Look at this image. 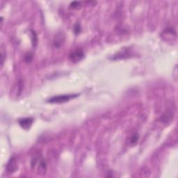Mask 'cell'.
I'll list each match as a JSON object with an SVG mask.
<instances>
[{
	"label": "cell",
	"instance_id": "cell-1",
	"mask_svg": "<svg viewBox=\"0 0 178 178\" xmlns=\"http://www.w3.org/2000/svg\"><path fill=\"white\" fill-rule=\"evenodd\" d=\"M79 94H68V95H56L52 97L51 98L47 99V102L49 103L52 104H61L64 102H68L72 99L78 97Z\"/></svg>",
	"mask_w": 178,
	"mask_h": 178
},
{
	"label": "cell",
	"instance_id": "cell-2",
	"mask_svg": "<svg viewBox=\"0 0 178 178\" xmlns=\"http://www.w3.org/2000/svg\"><path fill=\"white\" fill-rule=\"evenodd\" d=\"M84 53L82 50L80 49H76V50H73V52L70 54L69 58L70 60L73 63H77L84 58Z\"/></svg>",
	"mask_w": 178,
	"mask_h": 178
},
{
	"label": "cell",
	"instance_id": "cell-3",
	"mask_svg": "<svg viewBox=\"0 0 178 178\" xmlns=\"http://www.w3.org/2000/svg\"><path fill=\"white\" fill-rule=\"evenodd\" d=\"M65 35L63 33H58L55 36L53 40V45L54 46V47H56V48H59L61 47L63 44L65 42Z\"/></svg>",
	"mask_w": 178,
	"mask_h": 178
},
{
	"label": "cell",
	"instance_id": "cell-4",
	"mask_svg": "<svg viewBox=\"0 0 178 178\" xmlns=\"http://www.w3.org/2000/svg\"><path fill=\"white\" fill-rule=\"evenodd\" d=\"M34 122L33 118H23L18 120L19 125L24 130H29Z\"/></svg>",
	"mask_w": 178,
	"mask_h": 178
},
{
	"label": "cell",
	"instance_id": "cell-5",
	"mask_svg": "<svg viewBox=\"0 0 178 178\" xmlns=\"http://www.w3.org/2000/svg\"><path fill=\"white\" fill-rule=\"evenodd\" d=\"M17 169V161H16L15 158L14 157H11L9 159V162H8L7 165H6V171L9 173L11 174L15 172Z\"/></svg>",
	"mask_w": 178,
	"mask_h": 178
},
{
	"label": "cell",
	"instance_id": "cell-6",
	"mask_svg": "<svg viewBox=\"0 0 178 178\" xmlns=\"http://www.w3.org/2000/svg\"><path fill=\"white\" fill-rule=\"evenodd\" d=\"M73 31H74L75 34H79L80 32H81V25H80L79 23H76L75 24L74 26V28H73Z\"/></svg>",
	"mask_w": 178,
	"mask_h": 178
},
{
	"label": "cell",
	"instance_id": "cell-7",
	"mask_svg": "<svg viewBox=\"0 0 178 178\" xmlns=\"http://www.w3.org/2000/svg\"><path fill=\"white\" fill-rule=\"evenodd\" d=\"M32 59H33V54L32 53L26 54L24 56V61L27 63H30L32 61Z\"/></svg>",
	"mask_w": 178,
	"mask_h": 178
},
{
	"label": "cell",
	"instance_id": "cell-8",
	"mask_svg": "<svg viewBox=\"0 0 178 178\" xmlns=\"http://www.w3.org/2000/svg\"><path fill=\"white\" fill-rule=\"evenodd\" d=\"M71 7L73 8V9H79L81 7V2L79 1H73L71 4Z\"/></svg>",
	"mask_w": 178,
	"mask_h": 178
},
{
	"label": "cell",
	"instance_id": "cell-9",
	"mask_svg": "<svg viewBox=\"0 0 178 178\" xmlns=\"http://www.w3.org/2000/svg\"><path fill=\"white\" fill-rule=\"evenodd\" d=\"M32 36H33V37H32V41H33V46H36L37 44V36L36 34V33L34 32H33V31H32Z\"/></svg>",
	"mask_w": 178,
	"mask_h": 178
},
{
	"label": "cell",
	"instance_id": "cell-10",
	"mask_svg": "<svg viewBox=\"0 0 178 178\" xmlns=\"http://www.w3.org/2000/svg\"><path fill=\"white\" fill-rule=\"evenodd\" d=\"M138 134H134L133 136H132L131 137V138H130V140H131V143H132V144H134V143H136L137 141H138Z\"/></svg>",
	"mask_w": 178,
	"mask_h": 178
}]
</instances>
